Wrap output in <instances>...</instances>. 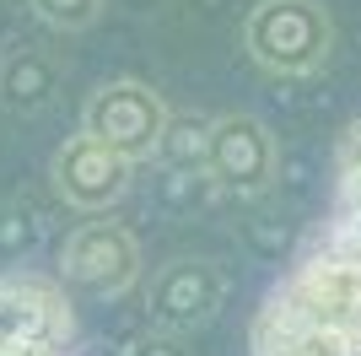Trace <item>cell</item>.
Returning <instances> with one entry per match:
<instances>
[{"label":"cell","instance_id":"cell-1","mask_svg":"<svg viewBox=\"0 0 361 356\" xmlns=\"http://www.w3.org/2000/svg\"><path fill=\"white\" fill-rule=\"evenodd\" d=\"M248 356H361V194H329L313 232L264 286Z\"/></svg>","mask_w":361,"mask_h":356},{"label":"cell","instance_id":"cell-2","mask_svg":"<svg viewBox=\"0 0 361 356\" xmlns=\"http://www.w3.org/2000/svg\"><path fill=\"white\" fill-rule=\"evenodd\" d=\"M243 49L259 71L302 81L334 54V22L324 0H259L243 22Z\"/></svg>","mask_w":361,"mask_h":356},{"label":"cell","instance_id":"cell-3","mask_svg":"<svg viewBox=\"0 0 361 356\" xmlns=\"http://www.w3.org/2000/svg\"><path fill=\"white\" fill-rule=\"evenodd\" d=\"M167 124H173V108L162 103L157 87H146V81H135V76L103 81V87L87 97V108H81V130H92L103 146L124 151L130 162L162 157Z\"/></svg>","mask_w":361,"mask_h":356},{"label":"cell","instance_id":"cell-4","mask_svg":"<svg viewBox=\"0 0 361 356\" xmlns=\"http://www.w3.org/2000/svg\"><path fill=\"white\" fill-rule=\"evenodd\" d=\"M281 178V146L264 119L254 114H216L205 146V184L226 200H259Z\"/></svg>","mask_w":361,"mask_h":356},{"label":"cell","instance_id":"cell-5","mask_svg":"<svg viewBox=\"0 0 361 356\" xmlns=\"http://www.w3.org/2000/svg\"><path fill=\"white\" fill-rule=\"evenodd\" d=\"M140 270H146V259H140V243H135V232L124 222L75 227V232L60 243V254H54V275H60L71 292L97 297V302L124 297L140 281Z\"/></svg>","mask_w":361,"mask_h":356},{"label":"cell","instance_id":"cell-6","mask_svg":"<svg viewBox=\"0 0 361 356\" xmlns=\"http://www.w3.org/2000/svg\"><path fill=\"white\" fill-rule=\"evenodd\" d=\"M49 184H54V194L75 210H108L130 194L135 162H130L124 151L103 146L92 130H75V135H65L60 151L49 157Z\"/></svg>","mask_w":361,"mask_h":356},{"label":"cell","instance_id":"cell-7","mask_svg":"<svg viewBox=\"0 0 361 356\" xmlns=\"http://www.w3.org/2000/svg\"><path fill=\"white\" fill-rule=\"evenodd\" d=\"M226 302V270L216 259H167L146 281V319L151 329H173V335H195L221 313Z\"/></svg>","mask_w":361,"mask_h":356},{"label":"cell","instance_id":"cell-8","mask_svg":"<svg viewBox=\"0 0 361 356\" xmlns=\"http://www.w3.org/2000/svg\"><path fill=\"white\" fill-rule=\"evenodd\" d=\"M0 329L11 335H38V340L81 345V319L60 275H38L27 265L0 270Z\"/></svg>","mask_w":361,"mask_h":356},{"label":"cell","instance_id":"cell-9","mask_svg":"<svg viewBox=\"0 0 361 356\" xmlns=\"http://www.w3.org/2000/svg\"><path fill=\"white\" fill-rule=\"evenodd\" d=\"M60 97V59L49 49H11L0 59V108L6 114H44Z\"/></svg>","mask_w":361,"mask_h":356},{"label":"cell","instance_id":"cell-10","mask_svg":"<svg viewBox=\"0 0 361 356\" xmlns=\"http://www.w3.org/2000/svg\"><path fill=\"white\" fill-rule=\"evenodd\" d=\"M205 146H211V119H195V114H173L162 135V162L173 173H200L205 178Z\"/></svg>","mask_w":361,"mask_h":356},{"label":"cell","instance_id":"cell-11","mask_svg":"<svg viewBox=\"0 0 361 356\" xmlns=\"http://www.w3.org/2000/svg\"><path fill=\"white\" fill-rule=\"evenodd\" d=\"M329 194H361V119H350L329 157Z\"/></svg>","mask_w":361,"mask_h":356},{"label":"cell","instance_id":"cell-12","mask_svg":"<svg viewBox=\"0 0 361 356\" xmlns=\"http://www.w3.org/2000/svg\"><path fill=\"white\" fill-rule=\"evenodd\" d=\"M27 11L54 32H87L103 16V0H27Z\"/></svg>","mask_w":361,"mask_h":356},{"label":"cell","instance_id":"cell-13","mask_svg":"<svg viewBox=\"0 0 361 356\" xmlns=\"http://www.w3.org/2000/svg\"><path fill=\"white\" fill-rule=\"evenodd\" d=\"M0 356H81V345H60V340H38V335L0 329Z\"/></svg>","mask_w":361,"mask_h":356},{"label":"cell","instance_id":"cell-14","mask_svg":"<svg viewBox=\"0 0 361 356\" xmlns=\"http://www.w3.org/2000/svg\"><path fill=\"white\" fill-rule=\"evenodd\" d=\"M124 356H195L189 351V335H173V329H151L140 340L124 345Z\"/></svg>","mask_w":361,"mask_h":356}]
</instances>
